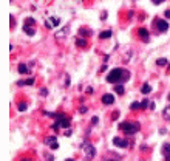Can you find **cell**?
Wrapping results in <instances>:
<instances>
[{
    "label": "cell",
    "mask_w": 170,
    "mask_h": 161,
    "mask_svg": "<svg viewBox=\"0 0 170 161\" xmlns=\"http://www.w3.org/2000/svg\"><path fill=\"white\" fill-rule=\"evenodd\" d=\"M82 147H84V152H85V158L87 160H91L93 156L96 155V149L93 144H88V142H82Z\"/></svg>",
    "instance_id": "3957f363"
},
{
    "label": "cell",
    "mask_w": 170,
    "mask_h": 161,
    "mask_svg": "<svg viewBox=\"0 0 170 161\" xmlns=\"http://www.w3.org/2000/svg\"><path fill=\"white\" fill-rule=\"evenodd\" d=\"M164 14H165V17H169V19H170V10H167V11L164 12Z\"/></svg>",
    "instance_id": "8d00e7d4"
},
{
    "label": "cell",
    "mask_w": 170,
    "mask_h": 161,
    "mask_svg": "<svg viewBox=\"0 0 170 161\" xmlns=\"http://www.w3.org/2000/svg\"><path fill=\"white\" fill-rule=\"evenodd\" d=\"M155 23H156V28H158L159 33H165V31L169 30V23L165 20H162V19H156Z\"/></svg>",
    "instance_id": "5b68a950"
},
{
    "label": "cell",
    "mask_w": 170,
    "mask_h": 161,
    "mask_svg": "<svg viewBox=\"0 0 170 161\" xmlns=\"http://www.w3.org/2000/svg\"><path fill=\"white\" fill-rule=\"evenodd\" d=\"M19 73L20 74H26L28 73V67H26L25 64H19Z\"/></svg>",
    "instance_id": "e0dca14e"
},
{
    "label": "cell",
    "mask_w": 170,
    "mask_h": 161,
    "mask_svg": "<svg viewBox=\"0 0 170 161\" xmlns=\"http://www.w3.org/2000/svg\"><path fill=\"white\" fill-rule=\"evenodd\" d=\"M165 161H170V155H165Z\"/></svg>",
    "instance_id": "60d3db41"
},
{
    "label": "cell",
    "mask_w": 170,
    "mask_h": 161,
    "mask_svg": "<svg viewBox=\"0 0 170 161\" xmlns=\"http://www.w3.org/2000/svg\"><path fill=\"white\" fill-rule=\"evenodd\" d=\"M70 135H71V130H70V129H68V130H66V132H65V136H70Z\"/></svg>",
    "instance_id": "f35d334b"
},
{
    "label": "cell",
    "mask_w": 170,
    "mask_h": 161,
    "mask_svg": "<svg viewBox=\"0 0 170 161\" xmlns=\"http://www.w3.org/2000/svg\"><path fill=\"white\" fill-rule=\"evenodd\" d=\"M56 121L60 124V127L70 129V122H71V119H70L66 115H64V113H57V116H56Z\"/></svg>",
    "instance_id": "277c9868"
},
{
    "label": "cell",
    "mask_w": 170,
    "mask_h": 161,
    "mask_svg": "<svg viewBox=\"0 0 170 161\" xmlns=\"http://www.w3.org/2000/svg\"><path fill=\"white\" fill-rule=\"evenodd\" d=\"M101 19H102V20H105V19H107V12H105V11L101 14Z\"/></svg>",
    "instance_id": "e575fe53"
},
{
    "label": "cell",
    "mask_w": 170,
    "mask_h": 161,
    "mask_svg": "<svg viewBox=\"0 0 170 161\" xmlns=\"http://www.w3.org/2000/svg\"><path fill=\"white\" fill-rule=\"evenodd\" d=\"M40 95L47 96V95H48V90H47V88H42V90H40Z\"/></svg>",
    "instance_id": "d6a6232c"
},
{
    "label": "cell",
    "mask_w": 170,
    "mask_h": 161,
    "mask_svg": "<svg viewBox=\"0 0 170 161\" xmlns=\"http://www.w3.org/2000/svg\"><path fill=\"white\" fill-rule=\"evenodd\" d=\"M64 34H68V26H66V28H64L62 31H59V33H56V37H62Z\"/></svg>",
    "instance_id": "603a6c76"
},
{
    "label": "cell",
    "mask_w": 170,
    "mask_h": 161,
    "mask_svg": "<svg viewBox=\"0 0 170 161\" xmlns=\"http://www.w3.org/2000/svg\"><path fill=\"white\" fill-rule=\"evenodd\" d=\"M102 102H104L105 105H111V104L114 102V96L110 95V93H107V95L102 96Z\"/></svg>",
    "instance_id": "52a82bcc"
},
{
    "label": "cell",
    "mask_w": 170,
    "mask_h": 161,
    "mask_svg": "<svg viewBox=\"0 0 170 161\" xmlns=\"http://www.w3.org/2000/svg\"><path fill=\"white\" fill-rule=\"evenodd\" d=\"M162 118L167 119V121H170V105L165 107V109L162 110Z\"/></svg>",
    "instance_id": "9a60e30c"
},
{
    "label": "cell",
    "mask_w": 170,
    "mask_h": 161,
    "mask_svg": "<svg viewBox=\"0 0 170 161\" xmlns=\"http://www.w3.org/2000/svg\"><path fill=\"white\" fill-rule=\"evenodd\" d=\"M162 2H164V0H151V3H153V5H161Z\"/></svg>",
    "instance_id": "f1b7e54d"
},
{
    "label": "cell",
    "mask_w": 170,
    "mask_h": 161,
    "mask_svg": "<svg viewBox=\"0 0 170 161\" xmlns=\"http://www.w3.org/2000/svg\"><path fill=\"white\" fill-rule=\"evenodd\" d=\"M50 147H51L53 150H56V149H59V144H57V142H54V144H51Z\"/></svg>",
    "instance_id": "836d02e7"
},
{
    "label": "cell",
    "mask_w": 170,
    "mask_h": 161,
    "mask_svg": "<svg viewBox=\"0 0 170 161\" xmlns=\"http://www.w3.org/2000/svg\"><path fill=\"white\" fill-rule=\"evenodd\" d=\"M128 79H130V73H128L127 70H124V68H113L108 74H107V82L114 84V85L116 84H122Z\"/></svg>",
    "instance_id": "6da1fadb"
},
{
    "label": "cell",
    "mask_w": 170,
    "mask_h": 161,
    "mask_svg": "<svg viewBox=\"0 0 170 161\" xmlns=\"http://www.w3.org/2000/svg\"><path fill=\"white\" fill-rule=\"evenodd\" d=\"M138 34H139L141 37H142V40H144V42H149V40H150L149 31H147L145 28H139V30H138Z\"/></svg>",
    "instance_id": "ba28073f"
},
{
    "label": "cell",
    "mask_w": 170,
    "mask_h": 161,
    "mask_svg": "<svg viewBox=\"0 0 170 161\" xmlns=\"http://www.w3.org/2000/svg\"><path fill=\"white\" fill-rule=\"evenodd\" d=\"M66 161H74V160H73V158H68V160H66Z\"/></svg>",
    "instance_id": "7bdbcfd3"
},
{
    "label": "cell",
    "mask_w": 170,
    "mask_h": 161,
    "mask_svg": "<svg viewBox=\"0 0 170 161\" xmlns=\"http://www.w3.org/2000/svg\"><path fill=\"white\" fill-rule=\"evenodd\" d=\"M79 111H80V113H87V107H85V105H82V107H80V109H79Z\"/></svg>",
    "instance_id": "4dcf8cb0"
},
{
    "label": "cell",
    "mask_w": 170,
    "mask_h": 161,
    "mask_svg": "<svg viewBox=\"0 0 170 161\" xmlns=\"http://www.w3.org/2000/svg\"><path fill=\"white\" fill-rule=\"evenodd\" d=\"M70 85V76L66 74V78H65V87H68Z\"/></svg>",
    "instance_id": "1f68e13d"
},
{
    "label": "cell",
    "mask_w": 170,
    "mask_h": 161,
    "mask_svg": "<svg viewBox=\"0 0 170 161\" xmlns=\"http://www.w3.org/2000/svg\"><path fill=\"white\" fill-rule=\"evenodd\" d=\"M155 107H156V105H155V102H150V109H151V110H155Z\"/></svg>",
    "instance_id": "74e56055"
},
{
    "label": "cell",
    "mask_w": 170,
    "mask_h": 161,
    "mask_svg": "<svg viewBox=\"0 0 170 161\" xmlns=\"http://www.w3.org/2000/svg\"><path fill=\"white\" fill-rule=\"evenodd\" d=\"M111 34H113V33H111L110 30H107V31H102V33L99 34V37H101V39H110Z\"/></svg>",
    "instance_id": "5bb4252c"
},
{
    "label": "cell",
    "mask_w": 170,
    "mask_h": 161,
    "mask_svg": "<svg viewBox=\"0 0 170 161\" xmlns=\"http://www.w3.org/2000/svg\"><path fill=\"white\" fill-rule=\"evenodd\" d=\"M162 152H164V155H170V142H167V144H164V147H162Z\"/></svg>",
    "instance_id": "44dd1931"
},
{
    "label": "cell",
    "mask_w": 170,
    "mask_h": 161,
    "mask_svg": "<svg viewBox=\"0 0 170 161\" xmlns=\"http://www.w3.org/2000/svg\"><path fill=\"white\" fill-rule=\"evenodd\" d=\"M87 93H93V87H88L87 88Z\"/></svg>",
    "instance_id": "ab89813d"
},
{
    "label": "cell",
    "mask_w": 170,
    "mask_h": 161,
    "mask_svg": "<svg viewBox=\"0 0 170 161\" xmlns=\"http://www.w3.org/2000/svg\"><path fill=\"white\" fill-rule=\"evenodd\" d=\"M97 121H99V118L97 116H93V119H91V124L95 126V124H97Z\"/></svg>",
    "instance_id": "83f0119b"
},
{
    "label": "cell",
    "mask_w": 170,
    "mask_h": 161,
    "mask_svg": "<svg viewBox=\"0 0 170 161\" xmlns=\"http://www.w3.org/2000/svg\"><path fill=\"white\" fill-rule=\"evenodd\" d=\"M20 161H29V160H28V158H22Z\"/></svg>",
    "instance_id": "b9f144b4"
},
{
    "label": "cell",
    "mask_w": 170,
    "mask_h": 161,
    "mask_svg": "<svg viewBox=\"0 0 170 161\" xmlns=\"http://www.w3.org/2000/svg\"><path fill=\"white\" fill-rule=\"evenodd\" d=\"M113 88H114V92L118 93V95H124V93H125V88H124L122 84H116Z\"/></svg>",
    "instance_id": "7c38bea8"
},
{
    "label": "cell",
    "mask_w": 170,
    "mask_h": 161,
    "mask_svg": "<svg viewBox=\"0 0 170 161\" xmlns=\"http://www.w3.org/2000/svg\"><path fill=\"white\" fill-rule=\"evenodd\" d=\"M113 144L114 146H119V147H127L128 146V141H125V140H122V138H113Z\"/></svg>",
    "instance_id": "9c48e42d"
},
{
    "label": "cell",
    "mask_w": 170,
    "mask_h": 161,
    "mask_svg": "<svg viewBox=\"0 0 170 161\" xmlns=\"http://www.w3.org/2000/svg\"><path fill=\"white\" fill-rule=\"evenodd\" d=\"M17 109H19V111H26V109H28V105H26L25 102H20V104L17 105Z\"/></svg>",
    "instance_id": "7402d4cb"
},
{
    "label": "cell",
    "mask_w": 170,
    "mask_h": 161,
    "mask_svg": "<svg viewBox=\"0 0 170 161\" xmlns=\"http://www.w3.org/2000/svg\"><path fill=\"white\" fill-rule=\"evenodd\" d=\"M76 45L80 47V48H85V47H87V40H85L84 37H77V39H76Z\"/></svg>",
    "instance_id": "4fadbf2b"
},
{
    "label": "cell",
    "mask_w": 170,
    "mask_h": 161,
    "mask_svg": "<svg viewBox=\"0 0 170 161\" xmlns=\"http://www.w3.org/2000/svg\"><path fill=\"white\" fill-rule=\"evenodd\" d=\"M23 33L28 34V36H34L36 34V30L33 26H28V25H23Z\"/></svg>",
    "instance_id": "30bf717a"
},
{
    "label": "cell",
    "mask_w": 170,
    "mask_h": 161,
    "mask_svg": "<svg viewBox=\"0 0 170 161\" xmlns=\"http://www.w3.org/2000/svg\"><path fill=\"white\" fill-rule=\"evenodd\" d=\"M167 64H169V61L165 59V57H159V59L156 61V65H158V67H164V65H167Z\"/></svg>",
    "instance_id": "2e32d148"
},
{
    "label": "cell",
    "mask_w": 170,
    "mask_h": 161,
    "mask_svg": "<svg viewBox=\"0 0 170 161\" xmlns=\"http://www.w3.org/2000/svg\"><path fill=\"white\" fill-rule=\"evenodd\" d=\"M130 109L132 110H139V109H142V105H141V102H133L130 105Z\"/></svg>",
    "instance_id": "ffe728a7"
},
{
    "label": "cell",
    "mask_w": 170,
    "mask_h": 161,
    "mask_svg": "<svg viewBox=\"0 0 170 161\" xmlns=\"http://www.w3.org/2000/svg\"><path fill=\"white\" fill-rule=\"evenodd\" d=\"M105 70H107V65H102V67H101V70H99V71H101V73H102V71H105Z\"/></svg>",
    "instance_id": "d590c367"
},
{
    "label": "cell",
    "mask_w": 170,
    "mask_h": 161,
    "mask_svg": "<svg viewBox=\"0 0 170 161\" xmlns=\"http://www.w3.org/2000/svg\"><path fill=\"white\" fill-rule=\"evenodd\" d=\"M108 161H116V160H108Z\"/></svg>",
    "instance_id": "f6af8a7d"
},
{
    "label": "cell",
    "mask_w": 170,
    "mask_h": 161,
    "mask_svg": "<svg viewBox=\"0 0 170 161\" xmlns=\"http://www.w3.org/2000/svg\"><path fill=\"white\" fill-rule=\"evenodd\" d=\"M167 98H169V101H170V93H169V96H167Z\"/></svg>",
    "instance_id": "ee69618b"
},
{
    "label": "cell",
    "mask_w": 170,
    "mask_h": 161,
    "mask_svg": "<svg viewBox=\"0 0 170 161\" xmlns=\"http://www.w3.org/2000/svg\"><path fill=\"white\" fill-rule=\"evenodd\" d=\"M79 34H80V37H84V36H90L91 31H88V30H85V28H80L79 30Z\"/></svg>",
    "instance_id": "d6986e66"
},
{
    "label": "cell",
    "mask_w": 170,
    "mask_h": 161,
    "mask_svg": "<svg viewBox=\"0 0 170 161\" xmlns=\"http://www.w3.org/2000/svg\"><path fill=\"white\" fill-rule=\"evenodd\" d=\"M59 127H60V124L57 122V121H56L54 124H51V129H53V130H54V132H56V130H59Z\"/></svg>",
    "instance_id": "d4e9b609"
},
{
    "label": "cell",
    "mask_w": 170,
    "mask_h": 161,
    "mask_svg": "<svg viewBox=\"0 0 170 161\" xmlns=\"http://www.w3.org/2000/svg\"><path fill=\"white\" fill-rule=\"evenodd\" d=\"M54 142H57V138L56 136H48V138H45V144H54Z\"/></svg>",
    "instance_id": "ac0fdd59"
},
{
    "label": "cell",
    "mask_w": 170,
    "mask_h": 161,
    "mask_svg": "<svg viewBox=\"0 0 170 161\" xmlns=\"http://www.w3.org/2000/svg\"><path fill=\"white\" fill-rule=\"evenodd\" d=\"M141 105H142V109H145V107L149 105V101H147V99H144V101L141 102Z\"/></svg>",
    "instance_id": "f546056e"
},
{
    "label": "cell",
    "mask_w": 170,
    "mask_h": 161,
    "mask_svg": "<svg viewBox=\"0 0 170 161\" xmlns=\"http://www.w3.org/2000/svg\"><path fill=\"white\" fill-rule=\"evenodd\" d=\"M33 84H34V79L33 78H29V79L25 80V85H33Z\"/></svg>",
    "instance_id": "484cf974"
},
{
    "label": "cell",
    "mask_w": 170,
    "mask_h": 161,
    "mask_svg": "<svg viewBox=\"0 0 170 161\" xmlns=\"http://www.w3.org/2000/svg\"><path fill=\"white\" fill-rule=\"evenodd\" d=\"M34 23H36V20L33 17H26L25 19V25H34Z\"/></svg>",
    "instance_id": "cb8c5ba5"
},
{
    "label": "cell",
    "mask_w": 170,
    "mask_h": 161,
    "mask_svg": "<svg viewBox=\"0 0 170 161\" xmlns=\"http://www.w3.org/2000/svg\"><path fill=\"white\" fill-rule=\"evenodd\" d=\"M119 118V111H114L113 115H111V119H118Z\"/></svg>",
    "instance_id": "4316f807"
},
{
    "label": "cell",
    "mask_w": 170,
    "mask_h": 161,
    "mask_svg": "<svg viewBox=\"0 0 170 161\" xmlns=\"http://www.w3.org/2000/svg\"><path fill=\"white\" fill-rule=\"evenodd\" d=\"M59 23H60V19H59V17H50V19L45 22V26H47L48 30H53L54 26H57Z\"/></svg>",
    "instance_id": "8992f818"
},
{
    "label": "cell",
    "mask_w": 170,
    "mask_h": 161,
    "mask_svg": "<svg viewBox=\"0 0 170 161\" xmlns=\"http://www.w3.org/2000/svg\"><path fill=\"white\" fill-rule=\"evenodd\" d=\"M119 129L128 136V135H135V133L139 132L141 124L138 121H124V122L119 124Z\"/></svg>",
    "instance_id": "7a4b0ae2"
},
{
    "label": "cell",
    "mask_w": 170,
    "mask_h": 161,
    "mask_svg": "<svg viewBox=\"0 0 170 161\" xmlns=\"http://www.w3.org/2000/svg\"><path fill=\"white\" fill-rule=\"evenodd\" d=\"M151 90H153V88H151L150 84H144V85L141 87V93H142V95H149Z\"/></svg>",
    "instance_id": "8fae6325"
}]
</instances>
